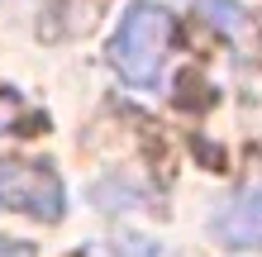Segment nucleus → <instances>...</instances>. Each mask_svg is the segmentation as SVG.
Listing matches in <instances>:
<instances>
[{
  "instance_id": "obj_6",
  "label": "nucleus",
  "mask_w": 262,
  "mask_h": 257,
  "mask_svg": "<svg viewBox=\"0 0 262 257\" xmlns=\"http://www.w3.org/2000/svg\"><path fill=\"white\" fill-rule=\"evenodd\" d=\"M200 5L210 10V19L220 24V29H238L243 24V10L234 5V0H200Z\"/></svg>"
},
{
  "instance_id": "obj_7",
  "label": "nucleus",
  "mask_w": 262,
  "mask_h": 257,
  "mask_svg": "<svg viewBox=\"0 0 262 257\" xmlns=\"http://www.w3.org/2000/svg\"><path fill=\"white\" fill-rule=\"evenodd\" d=\"M0 257H34V248L19 243V238H0Z\"/></svg>"
},
{
  "instance_id": "obj_3",
  "label": "nucleus",
  "mask_w": 262,
  "mask_h": 257,
  "mask_svg": "<svg viewBox=\"0 0 262 257\" xmlns=\"http://www.w3.org/2000/svg\"><path fill=\"white\" fill-rule=\"evenodd\" d=\"M210 233H214V243L229 248V252H262V186L229 195V200L214 209Z\"/></svg>"
},
{
  "instance_id": "obj_4",
  "label": "nucleus",
  "mask_w": 262,
  "mask_h": 257,
  "mask_svg": "<svg viewBox=\"0 0 262 257\" xmlns=\"http://www.w3.org/2000/svg\"><path fill=\"white\" fill-rule=\"evenodd\" d=\"M91 195H96V205L110 209V215H115V209H134L138 205V191L129 186V181H100Z\"/></svg>"
},
{
  "instance_id": "obj_5",
  "label": "nucleus",
  "mask_w": 262,
  "mask_h": 257,
  "mask_svg": "<svg viewBox=\"0 0 262 257\" xmlns=\"http://www.w3.org/2000/svg\"><path fill=\"white\" fill-rule=\"evenodd\" d=\"M105 257H162V248L152 243V238H138V233H124V238H115V243L105 248Z\"/></svg>"
},
{
  "instance_id": "obj_2",
  "label": "nucleus",
  "mask_w": 262,
  "mask_h": 257,
  "mask_svg": "<svg viewBox=\"0 0 262 257\" xmlns=\"http://www.w3.org/2000/svg\"><path fill=\"white\" fill-rule=\"evenodd\" d=\"M62 181L48 162H19V157H5L0 162V209H14V215H29V219H62Z\"/></svg>"
},
{
  "instance_id": "obj_1",
  "label": "nucleus",
  "mask_w": 262,
  "mask_h": 257,
  "mask_svg": "<svg viewBox=\"0 0 262 257\" xmlns=\"http://www.w3.org/2000/svg\"><path fill=\"white\" fill-rule=\"evenodd\" d=\"M172 53V10L158 0H134L119 14V29L110 38V62L115 72L138 90H158Z\"/></svg>"
}]
</instances>
